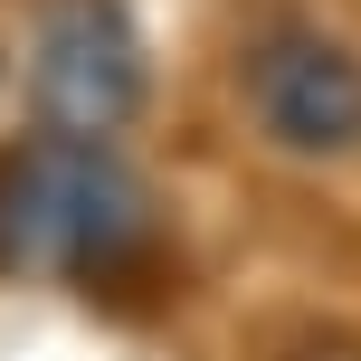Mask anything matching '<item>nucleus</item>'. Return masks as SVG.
Wrapping results in <instances>:
<instances>
[{"label": "nucleus", "mask_w": 361, "mask_h": 361, "mask_svg": "<svg viewBox=\"0 0 361 361\" xmlns=\"http://www.w3.org/2000/svg\"><path fill=\"white\" fill-rule=\"evenodd\" d=\"M152 200L95 133H29L0 152V276H95L143 257Z\"/></svg>", "instance_id": "obj_1"}, {"label": "nucleus", "mask_w": 361, "mask_h": 361, "mask_svg": "<svg viewBox=\"0 0 361 361\" xmlns=\"http://www.w3.org/2000/svg\"><path fill=\"white\" fill-rule=\"evenodd\" d=\"M238 95H247L257 133L286 152H352L361 143V57L324 29H267L238 67Z\"/></svg>", "instance_id": "obj_3"}, {"label": "nucleus", "mask_w": 361, "mask_h": 361, "mask_svg": "<svg viewBox=\"0 0 361 361\" xmlns=\"http://www.w3.org/2000/svg\"><path fill=\"white\" fill-rule=\"evenodd\" d=\"M267 361H361L352 333H295V343H276Z\"/></svg>", "instance_id": "obj_4"}, {"label": "nucleus", "mask_w": 361, "mask_h": 361, "mask_svg": "<svg viewBox=\"0 0 361 361\" xmlns=\"http://www.w3.org/2000/svg\"><path fill=\"white\" fill-rule=\"evenodd\" d=\"M38 114L57 133H95L143 114V38H133L124 0H57L38 29V76H29Z\"/></svg>", "instance_id": "obj_2"}]
</instances>
